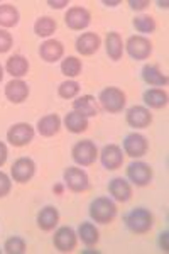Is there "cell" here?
I'll return each instance as SVG.
<instances>
[{
  "label": "cell",
  "mask_w": 169,
  "mask_h": 254,
  "mask_svg": "<svg viewBox=\"0 0 169 254\" xmlns=\"http://www.w3.org/2000/svg\"><path fill=\"white\" fill-rule=\"evenodd\" d=\"M117 215V205L109 196H98L90 205V217L98 224H110Z\"/></svg>",
  "instance_id": "1"
},
{
  "label": "cell",
  "mask_w": 169,
  "mask_h": 254,
  "mask_svg": "<svg viewBox=\"0 0 169 254\" xmlns=\"http://www.w3.org/2000/svg\"><path fill=\"white\" fill-rule=\"evenodd\" d=\"M125 224L129 227V231L134 232V234H146L152 229L154 220H152V214L147 208L137 207L125 215Z\"/></svg>",
  "instance_id": "2"
},
{
  "label": "cell",
  "mask_w": 169,
  "mask_h": 254,
  "mask_svg": "<svg viewBox=\"0 0 169 254\" xmlns=\"http://www.w3.org/2000/svg\"><path fill=\"white\" fill-rule=\"evenodd\" d=\"M98 102L104 107V110L110 114H117L122 112V109L125 107V93L122 90L115 88V87H109L104 88L98 95Z\"/></svg>",
  "instance_id": "3"
},
{
  "label": "cell",
  "mask_w": 169,
  "mask_h": 254,
  "mask_svg": "<svg viewBox=\"0 0 169 254\" xmlns=\"http://www.w3.org/2000/svg\"><path fill=\"white\" fill-rule=\"evenodd\" d=\"M123 48L127 49L130 58L135 61L147 60L152 53V43L144 36H130L127 43L123 44Z\"/></svg>",
  "instance_id": "4"
},
{
  "label": "cell",
  "mask_w": 169,
  "mask_h": 254,
  "mask_svg": "<svg viewBox=\"0 0 169 254\" xmlns=\"http://www.w3.org/2000/svg\"><path fill=\"white\" fill-rule=\"evenodd\" d=\"M71 154H73V159H75L76 165L90 166V165H93L95 159H97L98 149L93 141H88V139H86V141H80L73 146Z\"/></svg>",
  "instance_id": "5"
},
{
  "label": "cell",
  "mask_w": 169,
  "mask_h": 254,
  "mask_svg": "<svg viewBox=\"0 0 169 254\" xmlns=\"http://www.w3.org/2000/svg\"><path fill=\"white\" fill-rule=\"evenodd\" d=\"M32 139H34V129H32V126L27 124V122L14 124L9 129V132H7V141L15 147L27 146Z\"/></svg>",
  "instance_id": "6"
},
{
  "label": "cell",
  "mask_w": 169,
  "mask_h": 254,
  "mask_svg": "<svg viewBox=\"0 0 169 254\" xmlns=\"http://www.w3.org/2000/svg\"><path fill=\"white\" fill-rule=\"evenodd\" d=\"M127 178L135 187H147L152 180V168L147 163L135 161L127 166Z\"/></svg>",
  "instance_id": "7"
},
{
  "label": "cell",
  "mask_w": 169,
  "mask_h": 254,
  "mask_svg": "<svg viewBox=\"0 0 169 254\" xmlns=\"http://www.w3.org/2000/svg\"><path fill=\"white\" fill-rule=\"evenodd\" d=\"M64 185L68 187V190L75 191V193H81L90 188V180L88 175L80 168H68L64 171Z\"/></svg>",
  "instance_id": "8"
},
{
  "label": "cell",
  "mask_w": 169,
  "mask_h": 254,
  "mask_svg": "<svg viewBox=\"0 0 169 254\" xmlns=\"http://www.w3.org/2000/svg\"><path fill=\"white\" fill-rule=\"evenodd\" d=\"M34 173H36V163L31 158H19L10 168L12 178H14V182L20 183V185L31 182Z\"/></svg>",
  "instance_id": "9"
},
{
  "label": "cell",
  "mask_w": 169,
  "mask_h": 254,
  "mask_svg": "<svg viewBox=\"0 0 169 254\" xmlns=\"http://www.w3.org/2000/svg\"><path fill=\"white\" fill-rule=\"evenodd\" d=\"M76 232L71 227H59L53 237V244L59 253H73L76 249Z\"/></svg>",
  "instance_id": "10"
},
{
  "label": "cell",
  "mask_w": 169,
  "mask_h": 254,
  "mask_svg": "<svg viewBox=\"0 0 169 254\" xmlns=\"http://www.w3.org/2000/svg\"><path fill=\"white\" fill-rule=\"evenodd\" d=\"M64 22L69 29L81 31V29H85V27L90 26V22H92V15H90V12L86 10L85 7H71V9H68V12H66Z\"/></svg>",
  "instance_id": "11"
},
{
  "label": "cell",
  "mask_w": 169,
  "mask_h": 254,
  "mask_svg": "<svg viewBox=\"0 0 169 254\" xmlns=\"http://www.w3.org/2000/svg\"><path fill=\"white\" fill-rule=\"evenodd\" d=\"M149 149V142L147 139L142 136V134H129L125 139H123V151H125L127 156L130 158H142L144 154Z\"/></svg>",
  "instance_id": "12"
},
{
  "label": "cell",
  "mask_w": 169,
  "mask_h": 254,
  "mask_svg": "<svg viewBox=\"0 0 169 254\" xmlns=\"http://www.w3.org/2000/svg\"><path fill=\"white\" fill-rule=\"evenodd\" d=\"M127 124L130 127H135V129H146L149 127L152 122V114L149 112V109L141 107V105H135V107H130L125 114Z\"/></svg>",
  "instance_id": "13"
},
{
  "label": "cell",
  "mask_w": 169,
  "mask_h": 254,
  "mask_svg": "<svg viewBox=\"0 0 169 254\" xmlns=\"http://www.w3.org/2000/svg\"><path fill=\"white\" fill-rule=\"evenodd\" d=\"M100 159H102V165H104L107 170H118V168L123 165L122 147H118L117 144L105 146L100 153Z\"/></svg>",
  "instance_id": "14"
},
{
  "label": "cell",
  "mask_w": 169,
  "mask_h": 254,
  "mask_svg": "<svg viewBox=\"0 0 169 254\" xmlns=\"http://www.w3.org/2000/svg\"><path fill=\"white\" fill-rule=\"evenodd\" d=\"M102 46V39L98 34L95 32H85L80 38L76 39V51L80 53L81 56H92L100 49Z\"/></svg>",
  "instance_id": "15"
},
{
  "label": "cell",
  "mask_w": 169,
  "mask_h": 254,
  "mask_svg": "<svg viewBox=\"0 0 169 254\" xmlns=\"http://www.w3.org/2000/svg\"><path fill=\"white\" fill-rule=\"evenodd\" d=\"M39 55L46 63H56L57 60L63 58L64 55V46L56 39H48L41 44L39 48Z\"/></svg>",
  "instance_id": "16"
},
{
  "label": "cell",
  "mask_w": 169,
  "mask_h": 254,
  "mask_svg": "<svg viewBox=\"0 0 169 254\" xmlns=\"http://www.w3.org/2000/svg\"><path fill=\"white\" fill-rule=\"evenodd\" d=\"M5 97L9 98L12 104H22L29 97V87L26 81L22 80H12L5 85Z\"/></svg>",
  "instance_id": "17"
},
{
  "label": "cell",
  "mask_w": 169,
  "mask_h": 254,
  "mask_svg": "<svg viewBox=\"0 0 169 254\" xmlns=\"http://www.w3.org/2000/svg\"><path fill=\"white\" fill-rule=\"evenodd\" d=\"M109 191L113 196V200L117 202H129L132 198V187L129 185V182H125L123 178H113L109 183Z\"/></svg>",
  "instance_id": "18"
},
{
  "label": "cell",
  "mask_w": 169,
  "mask_h": 254,
  "mask_svg": "<svg viewBox=\"0 0 169 254\" xmlns=\"http://www.w3.org/2000/svg\"><path fill=\"white\" fill-rule=\"evenodd\" d=\"M61 129V119L56 114H49L39 119L38 122V132L44 137H53L55 134L59 132Z\"/></svg>",
  "instance_id": "19"
},
{
  "label": "cell",
  "mask_w": 169,
  "mask_h": 254,
  "mask_svg": "<svg viewBox=\"0 0 169 254\" xmlns=\"http://www.w3.org/2000/svg\"><path fill=\"white\" fill-rule=\"evenodd\" d=\"M57 222H59V212H57L56 207H44L43 210L38 214V225L39 229H43V231H53V229L56 227Z\"/></svg>",
  "instance_id": "20"
},
{
  "label": "cell",
  "mask_w": 169,
  "mask_h": 254,
  "mask_svg": "<svg viewBox=\"0 0 169 254\" xmlns=\"http://www.w3.org/2000/svg\"><path fill=\"white\" fill-rule=\"evenodd\" d=\"M73 110L85 117H95L98 116V105L95 97L92 95H81L73 102Z\"/></svg>",
  "instance_id": "21"
},
{
  "label": "cell",
  "mask_w": 169,
  "mask_h": 254,
  "mask_svg": "<svg viewBox=\"0 0 169 254\" xmlns=\"http://www.w3.org/2000/svg\"><path fill=\"white\" fill-rule=\"evenodd\" d=\"M105 48H107V55L110 60L118 61L123 55V41L120 38L118 32H109L105 39Z\"/></svg>",
  "instance_id": "22"
},
{
  "label": "cell",
  "mask_w": 169,
  "mask_h": 254,
  "mask_svg": "<svg viewBox=\"0 0 169 254\" xmlns=\"http://www.w3.org/2000/svg\"><path fill=\"white\" fill-rule=\"evenodd\" d=\"M142 80L152 87H166L168 85V76L158 66H151V64H146L142 68Z\"/></svg>",
  "instance_id": "23"
},
{
  "label": "cell",
  "mask_w": 169,
  "mask_h": 254,
  "mask_svg": "<svg viewBox=\"0 0 169 254\" xmlns=\"http://www.w3.org/2000/svg\"><path fill=\"white\" fill-rule=\"evenodd\" d=\"M5 69L10 73L14 78H22L24 75H27L29 71V61L20 55H14L7 60Z\"/></svg>",
  "instance_id": "24"
},
{
  "label": "cell",
  "mask_w": 169,
  "mask_h": 254,
  "mask_svg": "<svg viewBox=\"0 0 169 254\" xmlns=\"http://www.w3.org/2000/svg\"><path fill=\"white\" fill-rule=\"evenodd\" d=\"M64 126H66V129L69 130V132H73V134H81V132H85L86 129H88V117H85V116H81V114H78V112H69L68 116L64 117Z\"/></svg>",
  "instance_id": "25"
},
{
  "label": "cell",
  "mask_w": 169,
  "mask_h": 254,
  "mask_svg": "<svg viewBox=\"0 0 169 254\" xmlns=\"http://www.w3.org/2000/svg\"><path fill=\"white\" fill-rule=\"evenodd\" d=\"M19 10L12 3H2L0 5V27H14L19 24Z\"/></svg>",
  "instance_id": "26"
},
{
  "label": "cell",
  "mask_w": 169,
  "mask_h": 254,
  "mask_svg": "<svg viewBox=\"0 0 169 254\" xmlns=\"http://www.w3.org/2000/svg\"><path fill=\"white\" fill-rule=\"evenodd\" d=\"M144 102L151 109H163L168 105V93L163 88H151L144 92Z\"/></svg>",
  "instance_id": "27"
},
{
  "label": "cell",
  "mask_w": 169,
  "mask_h": 254,
  "mask_svg": "<svg viewBox=\"0 0 169 254\" xmlns=\"http://www.w3.org/2000/svg\"><path fill=\"white\" fill-rule=\"evenodd\" d=\"M78 236L85 246H95L100 239V232L92 222H83L78 227Z\"/></svg>",
  "instance_id": "28"
},
{
  "label": "cell",
  "mask_w": 169,
  "mask_h": 254,
  "mask_svg": "<svg viewBox=\"0 0 169 254\" xmlns=\"http://www.w3.org/2000/svg\"><path fill=\"white\" fill-rule=\"evenodd\" d=\"M56 31V20L44 15V17H39L34 22V32L41 38H49L53 32Z\"/></svg>",
  "instance_id": "29"
},
{
  "label": "cell",
  "mask_w": 169,
  "mask_h": 254,
  "mask_svg": "<svg viewBox=\"0 0 169 254\" xmlns=\"http://www.w3.org/2000/svg\"><path fill=\"white\" fill-rule=\"evenodd\" d=\"M61 73L68 78H75L81 73V61L75 56H68L66 60L61 61Z\"/></svg>",
  "instance_id": "30"
},
{
  "label": "cell",
  "mask_w": 169,
  "mask_h": 254,
  "mask_svg": "<svg viewBox=\"0 0 169 254\" xmlns=\"http://www.w3.org/2000/svg\"><path fill=\"white\" fill-rule=\"evenodd\" d=\"M134 27L142 34H151L156 31V20L151 15H139L134 19Z\"/></svg>",
  "instance_id": "31"
},
{
  "label": "cell",
  "mask_w": 169,
  "mask_h": 254,
  "mask_svg": "<svg viewBox=\"0 0 169 254\" xmlns=\"http://www.w3.org/2000/svg\"><path fill=\"white\" fill-rule=\"evenodd\" d=\"M57 93H59L61 98H75L80 93V83L75 80L63 81L57 88Z\"/></svg>",
  "instance_id": "32"
},
{
  "label": "cell",
  "mask_w": 169,
  "mask_h": 254,
  "mask_svg": "<svg viewBox=\"0 0 169 254\" xmlns=\"http://www.w3.org/2000/svg\"><path fill=\"white\" fill-rule=\"evenodd\" d=\"M3 249L9 254H22V253H26V243H24V239H20V237H10V239L5 241Z\"/></svg>",
  "instance_id": "33"
},
{
  "label": "cell",
  "mask_w": 169,
  "mask_h": 254,
  "mask_svg": "<svg viewBox=\"0 0 169 254\" xmlns=\"http://www.w3.org/2000/svg\"><path fill=\"white\" fill-rule=\"evenodd\" d=\"M12 48V36L7 31L0 29V55L7 53Z\"/></svg>",
  "instance_id": "34"
},
{
  "label": "cell",
  "mask_w": 169,
  "mask_h": 254,
  "mask_svg": "<svg viewBox=\"0 0 169 254\" xmlns=\"http://www.w3.org/2000/svg\"><path fill=\"white\" fill-rule=\"evenodd\" d=\"M10 188H12L10 178L5 173H2V171H0V198H3L5 195H9Z\"/></svg>",
  "instance_id": "35"
},
{
  "label": "cell",
  "mask_w": 169,
  "mask_h": 254,
  "mask_svg": "<svg viewBox=\"0 0 169 254\" xmlns=\"http://www.w3.org/2000/svg\"><path fill=\"white\" fill-rule=\"evenodd\" d=\"M129 5L132 10H144L149 5V0H129Z\"/></svg>",
  "instance_id": "36"
},
{
  "label": "cell",
  "mask_w": 169,
  "mask_h": 254,
  "mask_svg": "<svg viewBox=\"0 0 169 254\" xmlns=\"http://www.w3.org/2000/svg\"><path fill=\"white\" fill-rule=\"evenodd\" d=\"M7 156H9V151H7V146L3 144L2 141H0V166H2L3 163L7 161Z\"/></svg>",
  "instance_id": "37"
},
{
  "label": "cell",
  "mask_w": 169,
  "mask_h": 254,
  "mask_svg": "<svg viewBox=\"0 0 169 254\" xmlns=\"http://www.w3.org/2000/svg\"><path fill=\"white\" fill-rule=\"evenodd\" d=\"M168 231H164L163 234H161V239H159V244H161V249H163L164 253L169 251V246H168Z\"/></svg>",
  "instance_id": "38"
},
{
  "label": "cell",
  "mask_w": 169,
  "mask_h": 254,
  "mask_svg": "<svg viewBox=\"0 0 169 254\" xmlns=\"http://www.w3.org/2000/svg\"><path fill=\"white\" fill-rule=\"evenodd\" d=\"M48 3L53 7V9H63L64 5H68V0H56V2L55 0H49Z\"/></svg>",
  "instance_id": "39"
},
{
  "label": "cell",
  "mask_w": 169,
  "mask_h": 254,
  "mask_svg": "<svg viewBox=\"0 0 169 254\" xmlns=\"http://www.w3.org/2000/svg\"><path fill=\"white\" fill-rule=\"evenodd\" d=\"M118 2H105V5H110V7H113V5H117Z\"/></svg>",
  "instance_id": "40"
},
{
  "label": "cell",
  "mask_w": 169,
  "mask_h": 254,
  "mask_svg": "<svg viewBox=\"0 0 169 254\" xmlns=\"http://www.w3.org/2000/svg\"><path fill=\"white\" fill-rule=\"evenodd\" d=\"M55 190L57 191V193H61V191H63V188H61V185H57V187L55 188Z\"/></svg>",
  "instance_id": "41"
},
{
  "label": "cell",
  "mask_w": 169,
  "mask_h": 254,
  "mask_svg": "<svg viewBox=\"0 0 169 254\" xmlns=\"http://www.w3.org/2000/svg\"><path fill=\"white\" fill-rule=\"evenodd\" d=\"M2 78H3V68L0 66V81H2Z\"/></svg>",
  "instance_id": "42"
},
{
  "label": "cell",
  "mask_w": 169,
  "mask_h": 254,
  "mask_svg": "<svg viewBox=\"0 0 169 254\" xmlns=\"http://www.w3.org/2000/svg\"><path fill=\"white\" fill-rule=\"evenodd\" d=\"M159 5H161V7H164V9H166V7H168V2H159Z\"/></svg>",
  "instance_id": "43"
}]
</instances>
